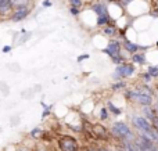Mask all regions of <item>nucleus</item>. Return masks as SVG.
<instances>
[{"label":"nucleus","mask_w":158,"mask_h":151,"mask_svg":"<svg viewBox=\"0 0 158 151\" xmlns=\"http://www.w3.org/2000/svg\"><path fill=\"white\" fill-rule=\"evenodd\" d=\"M140 78H142V80L144 82V85H150V82L153 80V78L150 76V75L147 74V72H144V74L140 75Z\"/></svg>","instance_id":"nucleus-23"},{"label":"nucleus","mask_w":158,"mask_h":151,"mask_svg":"<svg viewBox=\"0 0 158 151\" xmlns=\"http://www.w3.org/2000/svg\"><path fill=\"white\" fill-rule=\"evenodd\" d=\"M86 58H89V54H83V55H79V57H78V61H79V63H81V61L86 60Z\"/></svg>","instance_id":"nucleus-29"},{"label":"nucleus","mask_w":158,"mask_h":151,"mask_svg":"<svg viewBox=\"0 0 158 151\" xmlns=\"http://www.w3.org/2000/svg\"><path fill=\"white\" fill-rule=\"evenodd\" d=\"M32 11V7H18V8H13V11L10 13L8 18L13 22H19L24 21L25 18H28Z\"/></svg>","instance_id":"nucleus-5"},{"label":"nucleus","mask_w":158,"mask_h":151,"mask_svg":"<svg viewBox=\"0 0 158 151\" xmlns=\"http://www.w3.org/2000/svg\"><path fill=\"white\" fill-rule=\"evenodd\" d=\"M115 74L119 75L121 79H128V78L133 76V74L136 72V67H135V64L132 63H122L119 64V65L115 67Z\"/></svg>","instance_id":"nucleus-4"},{"label":"nucleus","mask_w":158,"mask_h":151,"mask_svg":"<svg viewBox=\"0 0 158 151\" xmlns=\"http://www.w3.org/2000/svg\"><path fill=\"white\" fill-rule=\"evenodd\" d=\"M98 118H100V121H108L110 112H108V110H107L106 105L100 108V115H98Z\"/></svg>","instance_id":"nucleus-21"},{"label":"nucleus","mask_w":158,"mask_h":151,"mask_svg":"<svg viewBox=\"0 0 158 151\" xmlns=\"http://www.w3.org/2000/svg\"><path fill=\"white\" fill-rule=\"evenodd\" d=\"M69 14H71V15L78 17L79 14H81V8H77V7H69Z\"/></svg>","instance_id":"nucleus-26"},{"label":"nucleus","mask_w":158,"mask_h":151,"mask_svg":"<svg viewBox=\"0 0 158 151\" xmlns=\"http://www.w3.org/2000/svg\"><path fill=\"white\" fill-rule=\"evenodd\" d=\"M89 133L94 137V140H101V141H110L111 136H110V130L104 126L103 124H93L90 126Z\"/></svg>","instance_id":"nucleus-3"},{"label":"nucleus","mask_w":158,"mask_h":151,"mask_svg":"<svg viewBox=\"0 0 158 151\" xmlns=\"http://www.w3.org/2000/svg\"><path fill=\"white\" fill-rule=\"evenodd\" d=\"M156 47H157V49H158V40H157V43H156Z\"/></svg>","instance_id":"nucleus-36"},{"label":"nucleus","mask_w":158,"mask_h":151,"mask_svg":"<svg viewBox=\"0 0 158 151\" xmlns=\"http://www.w3.org/2000/svg\"><path fill=\"white\" fill-rule=\"evenodd\" d=\"M154 108H156V111H157V114H158V103H154Z\"/></svg>","instance_id":"nucleus-33"},{"label":"nucleus","mask_w":158,"mask_h":151,"mask_svg":"<svg viewBox=\"0 0 158 151\" xmlns=\"http://www.w3.org/2000/svg\"><path fill=\"white\" fill-rule=\"evenodd\" d=\"M157 111L156 108H154V105H146V107H142V116L143 118H146L147 121L153 122L154 119L157 118Z\"/></svg>","instance_id":"nucleus-9"},{"label":"nucleus","mask_w":158,"mask_h":151,"mask_svg":"<svg viewBox=\"0 0 158 151\" xmlns=\"http://www.w3.org/2000/svg\"><path fill=\"white\" fill-rule=\"evenodd\" d=\"M122 49H125L129 54H133L136 51H140V50H146L148 49V46H142V44L136 43V42H132V40H128L125 39V42L122 43Z\"/></svg>","instance_id":"nucleus-7"},{"label":"nucleus","mask_w":158,"mask_h":151,"mask_svg":"<svg viewBox=\"0 0 158 151\" xmlns=\"http://www.w3.org/2000/svg\"><path fill=\"white\" fill-rule=\"evenodd\" d=\"M57 147L58 151H81L78 140L74 136L69 135H60L57 137Z\"/></svg>","instance_id":"nucleus-2"},{"label":"nucleus","mask_w":158,"mask_h":151,"mask_svg":"<svg viewBox=\"0 0 158 151\" xmlns=\"http://www.w3.org/2000/svg\"><path fill=\"white\" fill-rule=\"evenodd\" d=\"M43 132H44V130L42 129V128L38 126V128H33V129L31 130L29 135H31V137H32V139H35V140H39V139H42V136H43Z\"/></svg>","instance_id":"nucleus-19"},{"label":"nucleus","mask_w":158,"mask_h":151,"mask_svg":"<svg viewBox=\"0 0 158 151\" xmlns=\"http://www.w3.org/2000/svg\"><path fill=\"white\" fill-rule=\"evenodd\" d=\"M118 32H119V29H118V27L114 22L103 27V31H101V33H103L104 36H107V38H115V36L118 35Z\"/></svg>","instance_id":"nucleus-11"},{"label":"nucleus","mask_w":158,"mask_h":151,"mask_svg":"<svg viewBox=\"0 0 158 151\" xmlns=\"http://www.w3.org/2000/svg\"><path fill=\"white\" fill-rule=\"evenodd\" d=\"M110 58H111V61L115 64V65H119V64H122L126 61V57L122 54V53H119V54H117V55H112V57H110Z\"/></svg>","instance_id":"nucleus-20"},{"label":"nucleus","mask_w":158,"mask_h":151,"mask_svg":"<svg viewBox=\"0 0 158 151\" xmlns=\"http://www.w3.org/2000/svg\"><path fill=\"white\" fill-rule=\"evenodd\" d=\"M119 144L123 149V151H139L135 141H123V143H119Z\"/></svg>","instance_id":"nucleus-18"},{"label":"nucleus","mask_w":158,"mask_h":151,"mask_svg":"<svg viewBox=\"0 0 158 151\" xmlns=\"http://www.w3.org/2000/svg\"><path fill=\"white\" fill-rule=\"evenodd\" d=\"M146 72L153 79H158V64H150V65H147V71Z\"/></svg>","instance_id":"nucleus-17"},{"label":"nucleus","mask_w":158,"mask_h":151,"mask_svg":"<svg viewBox=\"0 0 158 151\" xmlns=\"http://www.w3.org/2000/svg\"><path fill=\"white\" fill-rule=\"evenodd\" d=\"M121 50H122V43H121L119 40L112 39V40H110L108 43H107V46L103 49V53H106L108 57H112V55L119 54Z\"/></svg>","instance_id":"nucleus-6"},{"label":"nucleus","mask_w":158,"mask_h":151,"mask_svg":"<svg viewBox=\"0 0 158 151\" xmlns=\"http://www.w3.org/2000/svg\"><path fill=\"white\" fill-rule=\"evenodd\" d=\"M133 101L136 103L137 105H140V107H146V105H153L154 104V97L148 96V94H143L137 90V94H136V97H135Z\"/></svg>","instance_id":"nucleus-8"},{"label":"nucleus","mask_w":158,"mask_h":151,"mask_svg":"<svg viewBox=\"0 0 158 151\" xmlns=\"http://www.w3.org/2000/svg\"><path fill=\"white\" fill-rule=\"evenodd\" d=\"M110 136L111 139L117 140L118 143H123V141H133L136 137L135 130L131 128V125H128L123 121H117L112 122L111 128H110Z\"/></svg>","instance_id":"nucleus-1"},{"label":"nucleus","mask_w":158,"mask_h":151,"mask_svg":"<svg viewBox=\"0 0 158 151\" xmlns=\"http://www.w3.org/2000/svg\"><path fill=\"white\" fill-rule=\"evenodd\" d=\"M107 3H111V2H115V0H106Z\"/></svg>","instance_id":"nucleus-35"},{"label":"nucleus","mask_w":158,"mask_h":151,"mask_svg":"<svg viewBox=\"0 0 158 151\" xmlns=\"http://www.w3.org/2000/svg\"><path fill=\"white\" fill-rule=\"evenodd\" d=\"M92 10L93 13L97 14L98 15H106V14H108V11H107V3L104 2H96L92 4Z\"/></svg>","instance_id":"nucleus-12"},{"label":"nucleus","mask_w":158,"mask_h":151,"mask_svg":"<svg viewBox=\"0 0 158 151\" xmlns=\"http://www.w3.org/2000/svg\"><path fill=\"white\" fill-rule=\"evenodd\" d=\"M18 151H29V150H28V149H27V147H22V149H19Z\"/></svg>","instance_id":"nucleus-34"},{"label":"nucleus","mask_w":158,"mask_h":151,"mask_svg":"<svg viewBox=\"0 0 158 151\" xmlns=\"http://www.w3.org/2000/svg\"><path fill=\"white\" fill-rule=\"evenodd\" d=\"M107 110H108V112H111L112 115H121V114H122V108L121 107H118V105H115L114 103L111 101V100H108V101H107Z\"/></svg>","instance_id":"nucleus-14"},{"label":"nucleus","mask_w":158,"mask_h":151,"mask_svg":"<svg viewBox=\"0 0 158 151\" xmlns=\"http://www.w3.org/2000/svg\"><path fill=\"white\" fill-rule=\"evenodd\" d=\"M42 105H43L44 107V111H43V114H42V118H46L47 115H50V114H52V105H46L44 104V103H42Z\"/></svg>","instance_id":"nucleus-22"},{"label":"nucleus","mask_w":158,"mask_h":151,"mask_svg":"<svg viewBox=\"0 0 158 151\" xmlns=\"http://www.w3.org/2000/svg\"><path fill=\"white\" fill-rule=\"evenodd\" d=\"M33 0H11V7L18 8V7H32Z\"/></svg>","instance_id":"nucleus-13"},{"label":"nucleus","mask_w":158,"mask_h":151,"mask_svg":"<svg viewBox=\"0 0 158 151\" xmlns=\"http://www.w3.org/2000/svg\"><path fill=\"white\" fill-rule=\"evenodd\" d=\"M126 88H128V83H126L125 79H121V80H117V82H112V85H111V90L112 92L125 90Z\"/></svg>","instance_id":"nucleus-15"},{"label":"nucleus","mask_w":158,"mask_h":151,"mask_svg":"<svg viewBox=\"0 0 158 151\" xmlns=\"http://www.w3.org/2000/svg\"><path fill=\"white\" fill-rule=\"evenodd\" d=\"M111 18H110L108 14H106V15H98L97 19H96V25L97 27H106V25L111 24Z\"/></svg>","instance_id":"nucleus-16"},{"label":"nucleus","mask_w":158,"mask_h":151,"mask_svg":"<svg viewBox=\"0 0 158 151\" xmlns=\"http://www.w3.org/2000/svg\"><path fill=\"white\" fill-rule=\"evenodd\" d=\"M42 4H43V7H52L53 3H52V0H43Z\"/></svg>","instance_id":"nucleus-27"},{"label":"nucleus","mask_w":158,"mask_h":151,"mask_svg":"<svg viewBox=\"0 0 158 151\" xmlns=\"http://www.w3.org/2000/svg\"><path fill=\"white\" fill-rule=\"evenodd\" d=\"M11 51V46H4L3 47V53H8Z\"/></svg>","instance_id":"nucleus-30"},{"label":"nucleus","mask_w":158,"mask_h":151,"mask_svg":"<svg viewBox=\"0 0 158 151\" xmlns=\"http://www.w3.org/2000/svg\"><path fill=\"white\" fill-rule=\"evenodd\" d=\"M96 150H97V151H112V150H110L107 146H100V147H96Z\"/></svg>","instance_id":"nucleus-28"},{"label":"nucleus","mask_w":158,"mask_h":151,"mask_svg":"<svg viewBox=\"0 0 158 151\" xmlns=\"http://www.w3.org/2000/svg\"><path fill=\"white\" fill-rule=\"evenodd\" d=\"M86 151H97V150H96V147H89V149H86Z\"/></svg>","instance_id":"nucleus-32"},{"label":"nucleus","mask_w":158,"mask_h":151,"mask_svg":"<svg viewBox=\"0 0 158 151\" xmlns=\"http://www.w3.org/2000/svg\"><path fill=\"white\" fill-rule=\"evenodd\" d=\"M71 7H77V8H81L83 6V0H68Z\"/></svg>","instance_id":"nucleus-24"},{"label":"nucleus","mask_w":158,"mask_h":151,"mask_svg":"<svg viewBox=\"0 0 158 151\" xmlns=\"http://www.w3.org/2000/svg\"><path fill=\"white\" fill-rule=\"evenodd\" d=\"M35 151H47V150L44 149L43 146H38V147H36V149H35Z\"/></svg>","instance_id":"nucleus-31"},{"label":"nucleus","mask_w":158,"mask_h":151,"mask_svg":"<svg viewBox=\"0 0 158 151\" xmlns=\"http://www.w3.org/2000/svg\"><path fill=\"white\" fill-rule=\"evenodd\" d=\"M115 2H117L119 6H122V7H129L135 0H115Z\"/></svg>","instance_id":"nucleus-25"},{"label":"nucleus","mask_w":158,"mask_h":151,"mask_svg":"<svg viewBox=\"0 0 158 151\" xmlns=\"http://www.w3.org/2000/svg\"><path fill=\"white\" fill-rule=\"evenodd\" d=\"M131 58H132V64H135V65H144L147 63V54L143 51L133 53V54H131Z\"/></svg>","instance_id":"nucleus-10"}]
</instances>
